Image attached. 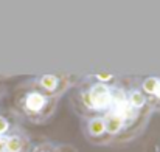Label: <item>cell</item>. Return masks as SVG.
<instances>
[{"mask_svg": "<svg viewBox=\"0 0 160 152\" xmlns=\"http://www.w3.org/2000/svg\"><path fill=\"white\" fill-rule=\"evenodd\" d=\"M159 152H160V149H159Z\"/></svg>", "mask_w": 160, "mask_h": 152, "instance_id": "obj_11", "label": "cell"}, {"mask_svg": "<svg viewBox=\"0 0 160 152\" xmlns=\"http://www.w3.org/2000/svg\"><path fill=\"white\" fill-rule=\"evenodd\" d=\"M5 138H6V152H30L33 148L28 132L17 124H14L11 132L5 135Z\"/></svg>", "mask_w": 160, "mask_h": 152, "instance_id": "obj_5", "label": "cell"}, {"mask_svg": "<svg viewBox=\"0 0 160 152\" xmlns=\"http://www.w3.org/2000/svg\"><path fill=\"white\" fill-rule=\"evenodd\" d=\"M58 151L59 152H78L75 146L67 145V143H58Z\"/></svg>", "mask_w": 160, "mask_h": 152, "instance_id": "obj_10", "label": "cell"}, {"mask_svg": "<svg viewBox=\"0 0 160 152\" xmlns=\"http://www.w3.org/2000/svg\"><path fill=\"white\" fill-rule=\"evenodd\" d=\"M30 152H59V151H58V143H54V141H41L38 145H33Z\"/></svg>", "mask_w": 160, "mask_h": 152, "instance_id": "obj_8", "label": "cell"}, {"mask_svg": "<svg viewBox=\"0 0 160 152\" xmlns=\"http://www.w3.org/2000/svg\"><path fill=\"white\" fill-rule=\"evenodd\" d=\"M89 81H93L97 84H103L106 87H115L121 82V76L112 73V71H97V73H90L86 76Z\"/></svg>", "mask_w": 160, "mask_h": 152, "instance_id": "obj_6", "label": "cell"}, {"mask_svg": "<svg viewBox=\"0 0 160 152\" xmlns=\"http://www.w3.org/2000/svg\"><path fill=\"white\" fill-rule=\"evenodd\" d=\"M73 93L70 96V105L76 115L84 118L90 116H104L112 109L113 104V87H106L103 84H97L89 81L86 76L81 78L79 84L73 87Z\"/></svg>", "mask_w": 160, "mask_h": 152, "instance_id": "obj_2", "label": "cell"}, {"mask_svg": "<svg viewBox=\"0 0 160 152\" xmlns=\"http://www.w3.org/2000/svg\"><path fill=\"white\" fill-rule=\"evenodd\" d=\"M12 127H14V124H11V121L8 120V116H5L3 113H0V137L8 135Z\"/></svg>", "mask_w": 160, "mask_h": 152, "instance_id": "obj_9", "label": "cell"}, {"mask_svg": "<svg viewBox=\"0 0 160 152\" xmlns=\"http://www.w3.org/2000/svg\"><path fill=\"white\" fill-rule=\"evenodd\" d=\"M148 102H149L152 112H159L160 113V75L157 76V86H156V90H154V93L148 98Z\"/></svg>", "mask_w": 160, "mask_h": 152, "instance_id": "obj_7", "label": "cell"}, {"mask_svg": "<svg viewBox=\"0 0 160 152\" xmlns=\"http://www.w3.org/2000/svg\"><path fill=\"white\" fill-rule=\"evenodd\" d=\"M79 81L81 78L70 76L65 73H47V75H39V76L31 78V82L34 84V87H38L42 93H45L47 96L54 98L58 101L70 89L76 87Z\"/></svg>", "mask_w": 160, "mask_h": 152, "instance_id": "obj_3", "label": "cell"}, {"mask_svg": "<svg viewBox=\"0 0 160 152\" xmlns=\"http://www.w3.org/2000/svg\"><path fill=\"white\" fill-rule=\"evenodd\" d=\"M59 101L42 93L30 81L20 84L14 93V112L27 123L42 126L47 124L58 110Z\"/></svg>", "mask_w": 160, "mask_h": 152, "instance_id": "obj_1", "label": "cell"}, {"mask_svg": "<svg viewBox=\"0 0 160 152\" xmlns=\"http://www.w3.org/2000/svg\"><path fill=\"white\" fill-rule=\"evenodd\" d=\"M81 129L86 140L95 146H112L113 140L109 135L103 116H90L81 120Z\"/></svg>", "mask_w": 160, "mask_h": 152, "instance_id": "obj_4", "label": "cell"}]
</instances>
